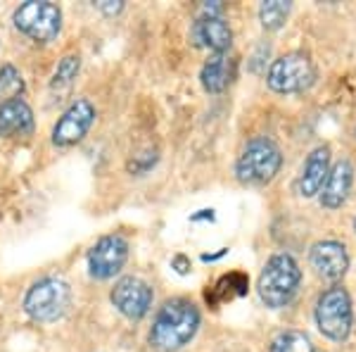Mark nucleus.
Returning a JSON list of instances; mask_svg holds the SVG:
<instances>
[{"label": "nucleus", "instance_id": "nucleus-1", "mask_svg": "<svg viewBox=\"0 0 356 352\" xmlns=\"http://www.w3.org/2000/svg\"><path fill=\"white\" fill-rule=\"evenodd\" d=\"M200 328V312L191 300H169L154 314L150 326V343L157 350H178L195 338Z\"/></svg>", "mask_w": 356, "mask_h": 352}, {"label": "nucleus", "instance_id": "nucleus-2", "mask_svg": "<svg viewBox=\"0 0 356 352\" xmlns=\"http://www.w3.org/2000/svg\"><path fill=\"white\" fill-rule=\"evenodd\" d=\"M300 281L302 271L295 259L285 255V252H278L261 269L259 281H257V291H259V298L266 307L280 309L285 305H290V300L295 298Z\"/></svg>", "mask_w": 356, "mask_h": 352}, {"label": "nucleus", "instance_id": "nucleus-3", "mask_svg": "<svg viewBox=\"0 0 356 352\" xmlns=\"http://www.w3.org/2000/svg\"><path fill=\"white\" fill-rule=\"evenodd\" d=\"M69 305H72V288H69L67 281L57 279V276H45V279L31 284L22 307L33 321L50 324V321L65 316Z\"/></svg>", "mask_w": 356, "mask_h": 352}, {"label": "nucleus", "instance_id": "nucleus-4", "mask_svg": "<svg viewBox=\"0 0 356 352\" xmlns=\"http://www.w3.org/2000/svg\"><path fill=\"white\" fill-rule=\"evenodd\" d=\"M15 29L36 43H53L62 31V10L50 0H26L13 15Z\"/></svg>", "mask_w": 356, "mask_h": 352}, {"label": "nucleus", "instance_id": "nucleus-5", "mask_svg": "<svg viewBox=\"0 0 356 352\" xmlns=\"http://www.w3.org/2000/svg\"><path fill=\"white\" fill-rule=\"evenodd\" d=\"M283 167L280 148L268 138H252L235 162V174L243 183H268Z\"/></svg>", "mask_w": 356, "mask_h": 352}, {"label": "nucleus", "instance_id": "nucleus-6", "mask_svg": "<svg viewBox=\"0 0 356 352\" xmlns=\"http://www.w3.org/2000/svg\"><path fill=\"white\" fill-rule=\"evenodd\" d=\"M316 324H318V331L330 340H347V336L352 333V298L342 286H332L318 298Z\"/></svg>", "mask_w": 356, "mask_h": 352}, {"label": "nucleus", "instance_id": "nucleus-7", "mask_svg": "<svg viewBox=\"0 0 356 352\" xmlns=\"http://www.w3.org/2000/svg\"><path fill=\"white\" fill-rule=\"evenodd\" d=\"M316 79L314 62L304 53H288L273 62L266 74L268 89L275 93H300Z\"/></svg>", "mask_w": 356, "mask_h": 352}, {"label": "nucleus", "instance_id": "nucleus-8", "mask_svg": "<svg viewBox=\"0 0 356 352\" xmlns=\"http://www.w3.org/2000/svg\"><path fill=\"white\" fill-rule=\"evenodd\" d=\"M93 124H95V105L88 98H76L53 126V134H50L53 146L57 148L76 146V143H81L88 136Z\"/></svg>", "mask_w": 356, "mask_h": 352}, {"label": "nucleus", "instance_id": "nucleus-9", "mask_svg": "<svg viewBox=\"0 0 356 352\" xmlns=\"http://www.w3.org/2000/svg\"><path fill=\"white\" fill-rule=\"evenodd\" d=\"M129 259V240L122 234H107L97 238L88 250V274L97 281L114 279Z\"/></svg>", "mask_w": 356, "mask_h": 352}, {"label": "nucleus", "instance_id": "nucleus-10", "mask_svg": "<svg viewBox=\"0 0 356 352\" xmlns=\"http://www.w3.org/2000/svg\"><path fill=\"white\" fill-rule=\"evenodd\" d=\"M110 300L119 314H124L126 319L138 321L150 312L154 291L147 281L138 279V276H124V279H119L114 284Z\"/></svg>", "mask_w": 356, "mask_h": 352}, {"label": "nucleus", "instance_id": "nucleus-11", "mask_svg": "<svg viewBox=\"0 0 356 352\" xmlns=\"http://www.w3.org/2000/svg\"><path fill=\"white\" fill-rule=\"evenodd\" d=\"M312 269L325 281H340L349 269V255L337 240H321L309 252Z\"/></svg>", "mask_w": 356, "mask_h": 352}, {"label": "nucleus", "instance_id": "nucleus-12", "mask_svg": "<svg viewBox=\"0 0 356 352\" xmlns=\"http://www.w3.org/2000/svg\"><path fill=\"white\" fill-rule=\"evenodd\" d=\"M191 36L197 48H209L211 53H228L233 43V31L223 22V17L202 15L200 20H195Z\"/></svg>", "mask_w": 356, "mask_h": 352}, {"label": "nucleus", "instance_id": "nucleus-13", "mask_svg": "<svg viewBox=\"0 0 356 352\" xmlns=\"http://www.w3.org/2000/svg\"><path fill=\"white\" fill-rule=\"evenodd\" d=\"M354 183V169L347 160H340L335 167H330L328 178H325L323 188H321V205L328 210H337L347 203L349 190Z\"/></svg>", "mask_w": 356, "mask_h": 352}, {"label": "nucleus", "instance_id": "nucleus-14", "mask_svg": "<svg viewBox=\"0 0 356 352\" xmlns=\"http://www.w3.org/2000/svg\"><path fill=\"white\" fill-rule=\"evenodd\" d=\"M33 134V109L29 107L26 100L17 98V100L0 102V136L13 138V136H31Z\"/></svg>", "mask_w": 356, "mask_h": 352}, {"label": "nucleus", "instance_id": "nucleus-15", "mask_svg": "<svg viewBox=\"0 0 356 352\" xmlns=\"http://www.w3.org/2000/svg\"><path fill=\"white\" fill-rule=\"evenodd\" d=\"M328 171H330V148L318 146L316 150H312V155L307 158V164L302 169L300 183H297L300 195L312 198V195L321 193L325 178H328Z\"/></svg>", "mask_w": 356, "mask_h": 352}, {"label": "nucleus", "instance_id": "nucleus-16", "mask_svg": "<svg viewBox=\"0 0 356 352\" xmlns=\"http://www.w3.org/2000/svg\"><path fill=\"white\" fill-rule=\"evenodd\" d=\"M235 77V60L228 53H214L204 62L202 72H200V82H202L207 93H223L231 86Z\"/></svg>", "mask_w": 356, "mask_h": 352}, {"label": "nucleus", "instance_id": "nucleus-17", "mask_svg": "<svg viewBox=\"0 0 356 352\" xmlns=\"http://www.w3.org/2000/svg\"><path fill=\"white\" fill-rule=\"evenodd\" d=\"M79 72H81V57L76 53H69L57 62L55 74H53V82H50V89L57 91V93H67L69 89L76 82Z\"/></svg>", "mask_w": 356, "mask_h": 352}, {"label": "nucleus", "instance_id": "nucleus-18", "mask_svg": "<svg viewBox=\"0 0 356 352\" xmlns=\"http://www.w3.org/2000/svg\"><path fill=\"white\" fill-rule=\"evenodd\" d=\"M24 77L15 65H3L0 67V102L17 100L24 95Z\"/></svg>", "mask_w": 356, "mask_h": 352}, {"label": "nucleus", "instance_id": "nucleus-19", "mask_svg": "<svg viewBox=\"0 0 356 352\" xmlns=\"http://www.w3.org/2000/svg\"><path fill=\"white\" fill-rule=\"evenodd\" d=\"M290 10H292V5L285 3V0H266V3H261V8H259L261 26L266 29V31L280 29L285 24V20H288Z\"/></svg>", "mask_w": 356, "mask_h": 352}, {"label": "nucleus", "instance_id": "nucleus-20", "mask_svg": "<svg viewBox=\"0 0 356 352\" xmlns=\"http://www.w3.org/2000/svg\"><path fill=\"white\" fill-rule=\"evenodd\" d=\"M268 352H314V345L307 333L302 331H283L271 340Z\"/></svg>", "mask_w": 356, "mask_h": 352}, {"label": "nucleus", "instance_id": "nucleus-21", "mask_svg": "<svg viewBox=\"0 0 356 352\" xmlns=\"http://www.w3.org/2000/svg\"><path fill=\"white\" fill-rule=\"evenodd\" d=\"M97 8H100L107 17H114V15H119L124 10V3H122V0H100V3H97Z\"/></svg>", "mask_w": 356, "mask_h": 352}, {"label": "nucleus", "instance_id": "nucleus-22", "mask_svg": "<svg viewBox=\"0 0 356 352\" xmlns=\"http://www.w3.org/2000/svg\"><path fill=\"white\" fill-rule=\"evenodd\" d=\"M174 267H178V274H188V271H191V262L183 255H178L174 257Z\"/></svg>", "mask_w": 356, "mask_h": 352}, {"label": "nucleus", "instance_id": "nucleus-23", "mask_svg": "<svg viewBox=\"0 0 356 352\" xmlns=\"http://www.w3.org/2000/svg\"><path fill=\"white\" fill-rule=\"evenodd\" d=\"M354 229H356V219H354Z\"/></svg>", "mask_w": 356, "mask_h": 352}]
</instances>
